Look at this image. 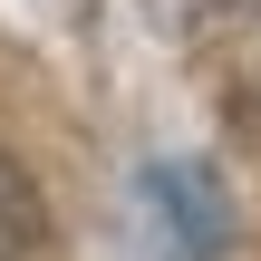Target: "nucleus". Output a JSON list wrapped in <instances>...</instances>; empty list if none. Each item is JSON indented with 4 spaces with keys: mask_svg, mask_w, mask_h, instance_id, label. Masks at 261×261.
I'll use <instances>...</instances> for the list:
<instances>
[{
    "mask_svg": "<svg viewBox=\"0 0 261 261\" xmlns=\"http://www.w3.org/2000/svg\"><path fill=\"white\" fill-rule=\"evenodd\" d=\"M126 242H136V261H223L232 252V194H223V174L184 165V155L136 165V184H126Z\"/></svg>",
    "mask_w": 261,
    "mask_h": 261,
    "instance_id": "f257e3e1",
    "label": "nucleus"
},
{
    "mask_svg": "<svg viewBox=\"0 0 261 261\" xmlns=\"http://www.w3.org/2000/svg\"><path fill=\"white\" fill-rule=\"evenodd\" d=\"M0 261H48V203L10 155H0Z\"/></svg>",
    "mask_w": 261,
    "mask_h": 261,
    "instance_id": "f03ea898",
    "label": "nucleus"
}]
</instances>
